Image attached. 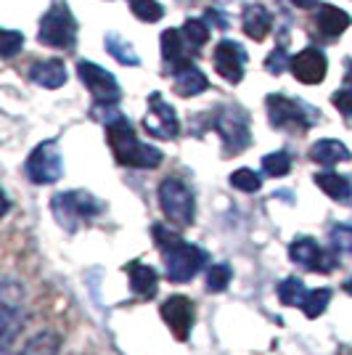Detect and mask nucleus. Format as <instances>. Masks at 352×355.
I'll return each mask as SVG.
<instances>
[{
  "label": "nucleus",
  "instance_id": "7c9ffc66",
  "mask_svg": "<svg viewBox=\"0 0 352 355\" xmlns=\"http://www.w3.org/2000/svg\"><path fill=\"white\" fill-rule=\"evenodd\" d=\"M183 35H186V40H188V45H193V48H202V45L209 40V27H206L202 19H188L186 24H183Z\"/></svg>",
  "mask_w": 352,
  "mask_h": 355
},
{
  "label": "nucleus",
  "instance_id": "423d86ee",
  "mask_svg": "<svg viewBox=\"0 0 352 355\" xmlns=\"http://www.w3.org/2000/svg\"><path fill=\"white\" fill-rule=\"evenodd\" d=\"M51 209H53L56 220H59L67 231H74L77 223L90 220V218L101 215L103 205L88 191H67V193H56V196H53Z\"/></svg>",
  "mask_w": 352,
  "mask_h": 355
},
{
  "label": "nucleus",
  "instance_id": "7ed1b4c3",
  "mask_svg": "<svg viewBox=\"0 0 352 355\" xmlns=\"http://www.w3.org/2000/svg\"><path fill=\"white\" fill-rule=\"evenodd\" d=\"M40 43L59 48V51H72L77 43V21L72 11L64 0H53L51 8L40 19V32H37Z\"/></svg>",
  "mask_w": 352,
  "mask_h": 355
},
{
  "label": "nucleus",
  "instance_id": "2eb2a0df",
  "mask_svg": "<svg viewBox=\"0 0 352 355\" xmlns=\"http://www.w3.org/2000/svg\"><path fill=\"white\" fill-rule=\"evenodd\" d=\"M127 270V276H130V286L132 292L138 297H143V300H151V297H157V289H159V276H157V270L146 263H138V260H132L125 266Z\"/></svg>",
  "mask_w": 352,
  "mask_h": 355
},
{
  "label": "nucleus",
  "instance_id": "6ab92c4d",
  "mask_svg": "<svg viewBox=\"0 0 352 355\" xmlns=\"http://www.w3.org/2000/svg\"><path fill=\"white\" fill-rule=\"evenodd\" d=\"M310 159L318 164H326V167H331V164H337V162H350L352 154L342 141L323 138V141H318V144L310 146Z\"/></svg>",
  "mask_w": 352,
  "mask_h": 355
},
{
  "label": "nucleus",
  "instance_id": "c85d7f7f",
  "mask_svg": "<svg viewBox=\"0 0 352 355\" xmlns=\"http://www.w3.org/2000/svg\"><path fill=\"white\" fill-rule=\"evenodd\" d=\"M328 241H331L334 250L352 254V225H347V223L331 225V228H328Z\"/></svg>",
  "mask_w": 352,
  "mask_h": 355
},
{
  "label": "nucleus",
  "instance_id": "4be33fe9",
  "mask_svg": "<svg viewBox=\"0 0 352 355\" xmlns=\"http://www.w3.org/2000/svg\"><path fill=\"white\" fill-rule=\"evenodd\" d=\"M315 186H318L326 196L337 199V202H347V199L352 196L350 180H347L344 175H337V173H328V170L315 175Z\"/></svg>",
  "mask_w": 352,
  "mask_h": 355
},
{
  "label": "nucleus",
  "instance_id": "f704fd0d",
  "mask_svg": "<svg viewBox=\"0 0 352 355\" xmlns=\"http://www.w3.org/2000/svg\"><path fill=\"white\" fill-rule=\"evenodd\" d=\"M206 19H209V21H215V27H220V30L228 27V19H225L222 14H218V11H206Z\"/></svg>",
  "mask_w": 352,
  "mask_h": 355
},
{
  "label": "nucleus",
  "instance_id": "473e14b6",
  "mask_svg": "<svg viewBox=\"0 0 352 355\" xmlns=\"http://www.w3.org/2000/svg\"><path fill=\"white\" fill-rule=\"evenodd\" d=\"M289 64H292V59L286 56V51H283V48H276V51L267 56V61H265V69L270 74H281Z\"/></svg>",
  "mask_w": 352,
  "mask_h": 355
},
{
  "label": "nucleus",
  "instance_id": "a211bd4d",
  "mask_svg": "<svg viewBox=\"0 0 352 355\" xmlns=\"http://www.w3.org/2000/svg\"><path fill=\"white\" fill-rule=\"evenodd\" d=\"M315 27L326 37H339L344 30H350L352 19L347 11H342L337 6H318V14H315Z\"/></svg>",
  "mask_w": 352,
  "mask_h": 355
},
{
  "label": "nucleus",
  "instance_id": "393cba45",
  "mask_svg": "<svg viewBox=\"0 0 352 355\" xmlns=\"http://www.w3.org/2000/svg\"><path fill=\"white\" fill-rule=\"evenodd\" d=\"M331 302V289H308V295L302 300V313L308 318H318Z\"/></svg>",
  "mask_w": 352,
  "mask_h": 355
},
{
  "label": "nucleus",
  "instance_id": "39448f33",
  "mask_svg": "<svg viewBox=\"0 0 352 355\" xmlns=\"http://www.w3.org/2000/svg\"><path fill=\"white\" fill-rule=\"evenodd\" d=\"M267 106V119L273 128L281 130H310L315 122H318V112L310 109L305 101H294L289 96H267L265 98Z\"/></svg>",
  "mask_w": 352,
  "mask_h": 355
},
{
  "label": "nucleus",
  "instance_id": "ddd939ff",
  "mask_svg": "<svg viewBox=\"0 0 352 355\" xmlns=\"http://www.w3.org/2000/svg\"><path fill=\"white\" fill-rule=\"evenodd\" d=\"M247 67V51L236 40H220L215 45V69L228 83H241Z\"/></svg>",
  "mask_w": 352,
  "mask_h": 355
},
{
  "label": "nucleus",
  "instance_id": "2f4dec72",
  "mask_svg": "<svg viewBox=\"0 0 352 355\" xmlns=\"http://www.w3.org/2000/svg\"><path fill=\"white\" fill-rule=\"evenodd\" d=\"M21 45H24L21 32L6 30L3 32V43H0V53H3V59H11L14 53H19V51H21Z\"/></svg>",
  "mask_w": 352,
  "mask_h": 355
},
{
  "label": "nucleus",
  "instance_id": "72a5a7b5",
  "mask_svg": "<svg viewBox=\"0 0 352 355\" xmlns=\"http://www.w3.org/2000/svg\"><path fill=\"white\" fill-rule=\"evenodd\" d=\"M331 104L337 106L344 117H352V85H344L331 96Z\"/></svg>",
  "mask_w": 352,
  "mask_h": 355
},
{
  "label": "nucleus",
  "instance_id": "4c0bfd02",
  "mask_svg": "<svg viewBox=\"0 0 352 355\" xmlns=\"http://www.w3.org/2000/svg\"><path fill=\"white\" fill-rule=\"evenodd\" d=\"M344 292H347V295H352V279H350V282H344Z\"/></svg>",
  "mask_w": 352,
  "mask_h": 355
},
{
  "label": "nucleus",
  "instance_id": "e433bc0d",
  "mask_svg": "<svg viewBox=\"0 0 352 355\" xmlns=\"http://www.w3.org/2000/svg\"><path fill=\"white\" fill-rule=\"evenodd\" d=\"M344 85H352V61H347V77H344Z\"/></svg>",
  "mask_w": 352,
  "mask_h": 355
},
{
  "label": "nucleus",
  "instance_id": "f3484780",
  "mask_svg": "<svg viewBox=\"0 0 352 355\" xmlns=\"http://www.w3.org/2000/svg\"><path fill=\"white\" fill-rule=\"evenodd\" d=\"M30 80L35 85L48 90H56L67 83V67L59 59H48V61H35L30 69Z\"/></svg>",
  "mask_w": 352,
  "mask_h": 355
},
{
  "label": "nucleus",
  "instance_id": "0eeeda50",
  "mask_svg": "<svg viewBox=\"0 0 352 355\" xmlns=\"http://www.w3.org/2000/svg\"><path fill=\"white\" fill-rule=\"evenodd\" d=\"M27 178L37 186H48V183H56L64 175V159H61V151L56 141H45L40 146L32 148V154L27 157Z\"/></svg>",
  "mask_w": 352,
  "mask_h": 355
},
{
  "label": "nucleus",
  "instance_id": "5701e85b",
  "mask_svg": "<svg viewBox=\"0 0 352 355\" xmlns=\"http://www.w3.org/2000/svg\"><path fill=\"white\" fill-rule=\"evenodd\" d=\"M106 51H109L119 64H125V67H138V64H141L135 48H132L127 40H122L117 32H109V35H106Z\"/></svg>",
  "mask_w": 352,
  "mask_h": 355
},
{
  "label": "nucleus",
  "instance_id": "1a4fd4ad",
  "mask_svg": "<svg viewBox=\"0 0 352 355\" xmlns=\"http://www.w3.org/2000/svg\"><path fill=\"white\" fill-rule=\"evenodd\" d=\"M77 74H80V80L85 83V88L93 93V98H96L98 104H117L119 101L122 90H119L117 77L112 72H106L103 67H98V64H93V61H88V59H82V61H77Z\"/></svg>",
  "mask_w": 352,
  "mask_h": 355
},
{
  "label": "nucleus",
  "instance_id": "b1692460",
  "mask_svg": "<svg viewBox=\"0 0 352 355\" xmlns=\"http://www.w3.org/2000/svg\"><path fill=\"white\" fill-rule=\"evenodd\" d=\"M308 295V286L299 282V279H283L279 284V300L289 308H302V300Z\"/></svg>",
  "mask_w": 352,
  "mask_h": 355
},
{
  "label": "nucleus",
  "instance_id": "20e7f679",
  "mask_svg": "<svg viewBox=\"0 0 352 355\" xmlns=\"http://www.w3.org/2000/svg\"><path fill=\"white\" fill-rule=\"evenodd\" d=\"M159 207L164 212L167 223H173L177 228L191 225L193 218H196L193 191L180 178H167V180L159 183Z\"/></svg>",
  "mask_w": 352,
  "mask_h": 355
},
{
  "label": "nucleus",
  "instance_id": "cd10ccee",
  "mask_svg": "<svg viewBox=\"0 0 352 355\" xmlns=\"http://www.w3.org/2000/svg\"><path fill=\"white\" fill-rule=\"evenodd\" d=\"M231 186L244 193H254L263 189V178L257 175L254 170H249V167H241V170H236L234 175H231Z\"/></svg>",
  "mask_w": 352,
  "mask_h": 355
},
{
  "label": "nucleus",
  "instance_id": "f03ea898",
  "mask_svg": "<svg viewBox=\"0 0 352 355\" xmlns=\"http://www.w3.org/2000/svg\"><path fill=\"white\" fill-rule=\"evenodd\" d=\"M106 141H109V146H112L114 159H117L119 164H125V167L154 170V167L161 164L159 148L143 144V141L135 135L132 125L122 117V114L114 117L112 122H106Z\"/></svg>",
  "mask_w": 352,
  "mask_h": 355
},
{
  "label": "nucleus",
  "instance_id": "4468645a",
  "mask_svg": "<svg viewBox=\"0 0 352 355\" xmlns=\"http://www.w3.org/2000/svg\"><path fill=\"white\" fill-rule=\"evenodd\" d=\"M289 69H292V74L299 83L318 85V83H323L326 72H328V61H326V53L318 51V48H305L302 53H297L292 59Z\"/></svg>",
  "mask_w": 352,
  "mask_h": 355
},
{
  "label": "nucleus",
  "instance_id": "c9c22d12",
  "mask_svg": "<svg viewBox=\"0 0 352 355\" xmlns=\"http://www.w3.org/2000/svg\"><path fill=\"white\" fill-rule=\"evenodd\" d=\"M297 8H310V6H315V0H292Z\"/></svg>",
  "mask_w": 352,
  "mask_h": 355
},
{
  "label": "nucleus",
  "instance_id": "f8f14e48",
  "mask_svg": "<svg viewBox=\"0 0 352 355\" xmlns=\"http://www.w3.org/2000/svg\"><path fill=\"white\" fill-rule=\"evenodd\" d=\"M161 318H164V324L170 326V331L175 334V340L186 342L191 337V329H193V302L188 297L183 295H173L167 297L164 302H161Z\"/></svg>",
  "mask_w": 352,
  "mask_h": 355
},
{
  "label": "nucleus",
  "instance_id": "6e6552de",
  "mask_svg": "<svg viewBox=\"0 0 352 355\" xmlns=\"http://www.w3.org/2000/svg\"><path fill=\"white\" fill-rule=\"evenodd\" d=\"M215 130L220 133L228 154H241L252 144L249 119H247V114L241 109H236V106L220 109V114L215 117Z\"/></svg>",
  "mask_w": 352,
  "mask_h": 355
},
{
  "label": "nucleus",
  "instance_id": "58836bf2",
  "mask_svg": "<svg viewBox=\"0 0 352 355\" xmlns=\"http://www.w3.org/2000/svg\"><path fill=\"white\" fill-rule=\"evenodd\" d=\"M222 3H231V0H222Z\"/></svg>",
  "mask_w": 352,
  "mask_h": 355
},
{
  "label": "nucleus",
  "instance_id": "aec40b11",
  "mask_svg": "<svg viewBox=\"0 0 352 355\" xmlns=\"http://www.w3.org/2000/svg\"><path fill=\"white\" fill-rule=\"evenodd\" d=\"M209 88V80H206V74L199 69V67H180L175 69V90L180 96H186V98H191V96H199V93H204Z\"/></svg>",
  "mask_w": 352,
  "mask_h": 355
},
{
  "label": "nucleus",
  "instance_id": "bb28decb",
  "mask_svg": "<svg viewBox=\"0 0 352 355\" xmlns=\"http://www.w3.org/2000/svg\"><path fill=\"white\" fill-rule=\"evenodd\" d=\"M263 170L273 178L289 175V170H292V157H289L286 151H273V154L263 157Z\"/></svg>",
  "mask_w": 352,
  "mask_h": 355
},
{
  "label": "nucleus",
  "instance_id": "412c9836",
  "mask_svg": "<svg viewBox=\"0 0 352 355\" xmlns=\"http://www.w3.org/2000/svg\"><path fill=\"white\" fill-rule=\"evenodd\" d=\"M273 27V16L265 11L260 3H252L244 8V32L249 35L252 40H265L267 37V32Z\"/></svg>",
  "mask_w": 352,
  "mask_h": 355
},
{
  "label": "nucleus",
  "instance_id": "c756f323",
  "mask_svg": "<svg viewBox=\"0 0 352 355\" xmlns=\"http://www.w3.org/2000/svg\"><path fill=\"white\" fill-rule=\"evenodd\" d=\"M130 8L141 21H148V24L151 21H159L161 16H164V8H161L157 0H130Z\"/></svg>",
  "mask_w": 352,
  "mask_h": 355
},
{
  "label": "nucleus",
  "instance_id": "f257e3e1",
  "mask_svg": "<svg viewBox=\"0 0 352 355\" xmlns=\"http://www.w3.org/2000/svg\"><path fill=\"white\" fill-rule=\"evenodd\" d=\"M151 234H154V241H157L161 257H164L167 279L173 284L191 282L193 276L204 268V263H206L204 250H199L196 244L180 239L175 231H170L167 225H154Z\"/></svg>",
  "mask_w": 352,
  "mask_h": 355
},
{
  "label": "nucleus",
  "instance_id": "9d476101",
  "mask_svg": "<svg viewBox=\"0 0 352 355\" xmlns=\"http://www.w3.org/2000/svg\"><path fill=\"white\" fill-rule=\"evenodd\" d=\"M289 257L297 266L308 268L313 273H331L337 268V257L331 252L318 247V241L310 236H297L289 244Z\"/></svg>",
  "mask_w": 352,
  "mask_h": 355
},
{
  "label": "nucleus",
  "instance_id": "dca6fc26",
  "mask_svg": "<svg viewBox=\"0 0 352 355\" xmlns=\"http://www.w3.org/2000/svg\"><path fill=\"white\" fill-rule=\"evenodd\" d=\"M161 56H164V61H167L173 69L188 67V64H191V56H188V40H186V35L177 30L161 32Z\"/></svg>",
  "mask_w": 352,
  "mask_h": 355
},
{
  "label": "nucleus",
  "instance_id": "9b49d317",
  "mask_svg": "<svg viewBox=\"0 0 352 355\" xmlns=\"http://www.w3.org/2000/svg\"><path fill=\"white\" fill-rule=\"evenodd\" d=\"M143 128L154 138H161V141H170V138H177L180 133V122H177L175 109L161 98V93H151L148 98V112L143 117Z\"/></svg>",
  "mask_w": 352,
  "mask_h": 355
},
{
  "label": "nucleus",
  "instance_id": "a878e982",
  "mask_svg": "<svg viewBox=\"0 0 352 355\" xmlns=\"http://www.w3.org/2000/svg\"><path fill=\"white\" fill-rule=\"evenodd\" d=\"M231 279H234V268L228 266V263H215V266L209 268V273H206V292L220 295V292L228 289Z\"/></svg>",
  "mask_w": 352,
  "mask_h": 355
}]
</instances>
